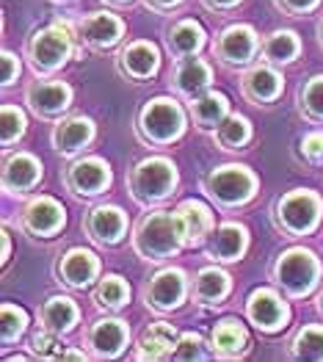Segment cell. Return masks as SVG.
Wrapping results in <instances>:
<instances>
[{
	"label": "cell",
	"instance_id": "13",
	"mask_svg": "<svg viewBox=\"0 0 323 362\" xmlns=\"http://www.w3.org/2000/svg\"><path fill=\"white\" fill-rule=\"evenodd\" d=\"M175 218H177V227H180V238H182L185 246H199L216 230L213 211L207 208L202 199H185V202H180L175 211Z\"/></svg>",
	"mask_w": 323,
	"mask_h": 362
},
{
	"label": "cell",
	"instance_id": "48",
	"mask_svg": "<svg viewBox=\"0 0 323 362\" xmlns=\"http://www.w3.org/2000/svg\"><path fill=\"white\" fill-rule=\"evenodd\" d=\"M321 42H323V23H321Z\"/></svg>",
	"mask_w": 323,
	"mask_h": 362
},
{
	"label": "cell",
	"instance_id": "31",
	"mask_svg": "<svg viewBox=\"0 0 323 362\" xmlns=\"http://www.w3.org/2000/svg\"><path fill=\"white\" fill-rule=\"evenodd\" d=\"M265 59L271 64H290L301 53V39L295 30H274L263 45Z\"/></svg>",
	"mask_w": 323,
	"mask_h": 362
},
{
	"label": "cell",
	"instance_id": "24",
	"mask_svg": "<svg viewBox=\"0 0 323 362\" xmlns=\"http://www.w3.org/2000/svg\"><path fill=\"white\" fill-rule=\"evenodd\" d=\"M213 81V69L205 59H196V56H188V59H180L175 72V89L185 97H199L205 94L207 86Z\"/></svg>",
	"mask_w": 323,
	"mask_h": 362
},
{
	"label": "cell",
	"instance_id": "36",
	"mask_svg": "<svg viewBox=\"0 0 323 362\" xmlns=\"http://www.w3.org/2000/svg\"><path fill=\"white\" fill-rule=\"evenodd\" d=\"M0 117H3V139L0 141H3V147H11L25 136L28 119H25L23 108H17V105H3Z\"/></svg>",
	"mask_w": 323,
	"mask_h": 362
},
{
	"label": "cell",
	"instance_id": "25",
	"mask_svg": "<svg viewBox=\"0 0 323 362\" xmlns=\"http://www.w3.org/2000/svg\"><path fill=\"white\" fill-rule=\"evenodd\" d=\"M210 349L218 357H240L249 349V329L237 318H224V321H218L213 327Z\"/></svg>",
	"mask_w": 323,
	"mask_h": 362
},
{
	"label": "cell",
	"instance_id": "6",
	"mask_svg": "<svg viewBox=\"0 0 323 362\" xmlns=\"http://www.w3.org/2000/svg\"><path fill=\"white\" fill-rule=\"evenodd\" d=\"M321 213L323 199L310 188H295L276 202V221L290 238L315 233L321 224Z\"/></svg>",
	"mask_w": 323,
	"mask_h": 362
},
{
	"label": "cell",
	"instance_id": "46",
	"mask_svg": "<svg viewBox=\"0 0 323 362\" xmlns=\"http://www.w3.org/2000/svg\"><path fill=\"white\" fill-rule=\"evenodd\" d=\"M105 3H111V6H127L130 0H105Z\"/></svg>",
	"mask_w": 323,
	"mask_h": 362
},
{
	"label": "cell",
	"instance_id": "10",
	"mask_svg": "<svg viewBox=\"0 0 323 362\" xmlns=\"http://www.w3.org/2000/svg\"><path fill=\"white\" fill-rule=\"evenodd\" d=\"M23 224L28 227V233L39 238H56L61 230L66 227V211L59 199L53 197H33L25 211H23Z\"/></svg>",
	"mask_w": 323,
	"mask_h": 362
},
{
	"label": "cell",
	"instance_id": "20",
	"mask_svg": "<svg viewBox=\"0 0 323 362\" xmlns=\"http://www.w3.org/2000/svg\"><path fill=\"white\" fill-rule=\"evenodd\" d=\"M88 235L102 246H117L127 233V216L117 205H100L88 213Z\"/></svg>",
	"mask_w": 323,
	"mask_h": 362
},
{
	"label": "cell",
	"instance_id": "7",
	"mask_svg": "<svg viewBox=\"0 0 323 362\" xmlns=\"http://www.w3.org/2000/svg\"><path fill=\"white\" fill-rule=\"evenodd\" d=\"M72 50H75V36L66 28H61L59 23H53L50 28L36 30L28 42V56L36 72L61 69L72 59Z\"/></svg>",
	"mask_w": 323,
	"mask_h": 362
},
{
	"label": "cell",
	"instance_id": "33",
	"mask_svg": "<svg viewBox=\"0 0 323 362\" xmlns=\"http://www.w3.org/2000/svg\"><path fill=\"white\" fill-rule=\"evenodd\" d=\"M216 139H218V144L224 150H240L243 144L252 141V124H249L246 117H240V114H230L227 119L218 124Z\"/></svg>",
	"mask_w": 323,
	"mask_h": 362
},
{
	"label": "cell",
	"instance_id": "35",
	"mask_svg": "<svg viewBox=\"0 0 323 362\" xmlns=\"http://www.w3.org/2000/svg\"><path fill=\"white\" fill-rule=\"evenodd\" d=\"M293 357L323 360V327H304L293 340Z\"/></svg>",
	"mask_w": 323,
	"mask_h": 362
},
{
	"label": "cell",
	"instance_id": "18",
	"mask_svg": "<svg viewBox=\"0 0 323 362\" xmlns=\"http://www.w3.org/2000/svg\"><path fill=\"white\" fill-rule=\"evenodd\" d=\"M119 66L127 78L133 81H147V78H155L158 69H160V50L158 45L152 42H130L122 56H119Z\"/></svg>",
	"mask_w": 323,
	"mask_h": 362
},
{
	"label": "cell",
	"instance_id": "3",
	"mask_svg": "<svg viewBox=\"0 0 323 362\" xmlns=\"http://www.w3.org/2000/svg\"><path fill=\"white\" fill-rule=\"evenodd\" d=\"M175 188H177V166L175 160H169V158L152 155V158L139 160L133 166V172H130L133 199L141 202V205L163 202Z\"/></svg>",
	"mask_w": 323,
	"mask_h": 362
},
{
	"label": "cell",
	"instance_id": "22",
	"mask_svg": "<svg viewBox=\"0 0 323 362\" xmlns=\"http://www.w3.org/2000/svg\"><path fill=\"white\" fill-rule=\"evenodd\" d=\"M177 340H180V334H177L172 324H163V321L149 324L147 329L141 332V337H139L136 357L139 360H166V357L175 354Z\"/></svg>",
	"mask_w": 323,
	"mask_h": 362
},
{
	"label": "cell",
	"instance_id": "32",
	"mask_svg": "<svg viewBox=\"0 0 323 362\" xmlns=\"http://www.w3.org/2000/svg\"><path fill=\"white\" fill-rule=\"evenodd\" d=\"M94 302L105 310H122L124 304L130 302V285L124 282V276L119 274H105L94 291Z\"/></svg>",
	"mask_w": 323,
	"mask_h": 362
},
{
	"label": "cell",
	"instance_id": "2",
	"mask_svg": "<svg viewBox=\"0 0 323 362\" xmlns=\"http://www.w3.org/2000/svg\"><path fill=\"white\" fill-rule=\"evenodd\" d=\"M274 282L290 299H304L321 282V260L310 249H301V246L288 249L274 263Z\"/></svg>",
	"mask_w": 323,
	"mask_h": 362
},
{
	"label": "cell",
	"instance_id": "19",
	"mask_svg": "<svg viewBox=\"0 0 323 362\" xmlns=\"http://www.w3.org/2000/svg\"><path fill=\"white\" fill-rule=\"evenodd\" d=\"M97 274H100V260H97V255L88 252V249H81V246L69 249L59 263L61 282L69 285V288H88V285L97 279Z\"/></svg>",
	"mask_w": 323,
	"mask_h": 362
},
{
	"label": "cell",
	"instance_id": "43",
	"mask_svg": "<svg viewBox=\"0 0 323 362\" xmlns=\"http://www.w3.org/2000/svg\"><path fill=\"white\" fill-rule=\"evenodd\" d=\"M149 8H155V11H172V8H177L182 0H144Z\"/></svg>",
	"mask_w": 323,
	"mask_h": 362
},
{
	"label": "cell",
	"instance_id": "1",
	"mask_svg": "<svg viewBox=\"0 0 323 362\" xmlns=\"http://www.w3.org/2000/svg\"><path fill=\"white\" fill-rule=\"evenodd\" d=\"M133 246L136 252L144 257V260H169L175 257L177 252L185 246L180 238V227H177L175 213L169 211H155L147 213L139 227H136V235H133Z\"/></svg>",
	"mask_w": 323,
	"mask_h": 362
},
{
	"label": "cell",
	"instance_id": "44",
	"mask_svg": "<svg viewBox=\"0 0 323 362\" xmlns=\"http://www.w3.org/2000/svg\"><path fill=\"white\" fill-rule=\"evenodd\" d=\"M8 257H11V233H8V227H3V266L8 263Z\"/></svg>",
	"mask_w": 323,
	"mask_h": 362
},
{
	"label": "cell",
	"instance_id": "47",
	"mask_svg": "<svg viewBox=\"0 0 323 362\" xmlns=\"http://www.w3.org/2000/svg\"><path fill=\"white\" fill-rule=\"evenodd\" d=\"M318 313L323 315V291H321V296H318Z\"/></svg>",
	"mask_w": 323,
	"mask_h": 362
},
{
	"label": "cell",
	"instance_id": "21",
	"mask_svg": "<svg viewBox=\"0 0 323 362\" xmlns=\"http://www.w3.org/2000/svg\"><path fill=\"white\" fill-rule=\"evenodd\" d=\"M81 36L91 47L108 50V47H114L119 39L124 36V23L119 20L117 14L94 11V14H88L86 20L81 23Z\"/></svg>",
	"mask_w": 323,
	"mask_h": 362
},
{
	"label": "cell",
	"instance_id": "27",
	"mask_svg": "<svg viewBox=\"0 0 323 362\" xmlns=\"http://www.w3.org/2000/svg\"><path fill=\"white\" fill-rule=\"evenodd\" d=\"M243 91H246V97L249 100H254V103H274V100H279V94L285 91V78L274 69V66H254L246 78H243Z\"/></svg>",
	"mask_w": 323,
	"mask_h": 362
},
{
	"label": "cell",
	"instance_id": "9",
	"mask_svg": "<svg viewBox=\"0 0 323 362\" xmlns=\"http://www.w3.org/2000/svg\"><path fill=\"white\" fill-rule=\"evenodd\" d=\"M185 293H188V279L182 269H163L149 279L147 291H144V299L152 310L158 313H172L180 304L185 302Z\"/></svg>",
	"mask_w": 323,
	"mask_h": 362
},
{
	"label": "cell",
	"instance_id": "34",
	"mask_svg": "<svg viewBox=\"0 0 323 362\" xmlns=\"http://www.w3.org/2000/svg\"><path fill=\"white\" fill-rule=\"evenodd\" d=\"M28 313L23 310V307H17V304L6 302L3 304V334H0V340H3V346H11V343H17L25 329H28Z\"/></svg>",
	"mask_w": 323,
	"mask_h": 362
},
{
	"label": "cell",
	"instance_id": "17",
	"mask_svg": "<svg viewBox=\"0 0 323 362\" xmlns=\"http://www.w3.org/2000/svg\"><path fill=\"white\" fill-rule=\"evenodd\" d=\"M33 114L39 117H59L72 105V89L61 81H39L25 94Z\"/></svg>",
	"mask_w": 323,
	"mask_h": 362
},
{
	"label": "cell",
	"instance_id": "39",
	"mask_svg": "<svg viewBox=\"0 0 323 362\" xmlns=\"http://www.w3.org/2000/svg\"><path fill=\"white\" fill-rule=\"evenodd\" d=\"M175 360H205L207 349H205V337L199 332H182L175 346Z\"/></svg>",
	"mask_w": 323,
	"mask_h": 362
},
{
	"label": "cell",
	"instance_id": "30",
	"mask_svg": "<svg viewBox=\"0 0 323 362\" xmlns=\"http://www.w3.org/2000/svg\"><path fill=\"white\" fill-rule=\"evenodd\" d=\"M205 45H207V33L196 20H180L175 28L169 30V50L175 53L177 59L196 56Z\"/></svg>",
	"mask_w": 323,
	"mask_h": 362
},
{
	"label": "cell",
	"instance_id": "12",
	"mask_svg": "<svg viewBox=\"0 0 323 362\" xmlns=\"http://www.w3.org/2000/svg\"><path fill=\"white\" fill-rule=\"evenodd\" d=\"M257 50H260V39H257V30L252 25H230V28H224L221 36H218V45H216L218 59L224 64H230V66H246L257 56Z\"/></svg>",
	"mask_w": 323,
	"mask_h": 362
},
{
	"label": "cell",
	"instance_id": "8",
	"mask_svg": "<svg viewBox=\"0 0 323 362\" xmlns=\"http://www.w3.org/2000/svg\"><path fill=\"white\" fill-rule=\"evenodd\" d=\"M246 315L265 334L282 332L290 324V307L274 288H254L246 299Z\"/></svg>",
	"mask_w": 323,
	"mask_h": 362
},
{
	"label": "cell",
	"instance_id": "45",
	"mask_svg": "<svg viewBox=\"0 0 323 362\" xmlns=\"http://www.w3.org/2000/svg\"><path fill=\"white\" fill-rule=\"evenodd\" d=\"M237 3H243V0H205L207 8H235Z\"/></svg>",
	"mask_w": 323,
	"mask_h": 362
},
{
	"label": "cell",
	"instance_id": "26",
	"mask_svg": "<svg viewBox=\"0 0 323 362\" xmlns=\"http://www.w3.org/2000/svg\"><path fill=\"white\" fill-rule=\"evenodd\" d=\"M230 291H233V276L216 266L202 269L194 279V302L205 304V307L221 304L230 296Z\"/></svg>",
	"mask_w": 323,
	"mask_h": 362
},
{
	"label": "cell",
	"instance_id": "41",
	"mask_svg": "<svg viewBox=\"0 0 323 362\" xmlns=\"http://www.w3.org/2000/svg\"><path fill=\"white\" fill-rule=\"evenodd\" d=\"M20 69H23V66H20V59H17L14 53L3 50V72H0L3 81H0V83H3V86H11V83L20 78Z\"/></svg>",
	"mask_w": 323,
	"mask_h": 362
},
{
	"label": "cell",
	"instance_id": "11",
	"mask_svg": "<svg viewBox=\"0 0 323 362\" xmlns=\"http://www.w3.org/2000/svg\"><path fill=\"white\" fill-rule=\"evenodd\" d=\"M66 182L81 197H97V194L111 188L114 172H111L108 160H102V158H83V160H75L69 166Z\"/></svg>",
	"mask_w": 323,
	"mask_h": 362
},
{
	"label": "cell",
	"instance_id": "23",
	"mask_svg": "<svg viewBox=\"0 0 323 362\" xmlns=\"http://www.w3.org/2000/svg\"><path fill=\"white\" fill-rule=\"evenodd\" d=\"M94 122L88 119V117H69V119H64L56 124V130H53V144H56V150L64 152V155H75V152H81L83 147L91 144V139H94Z\"/></svg>",
	"mask_w": 323,
	"mask_h": 362
},
{
	"label": "cell",
	"instance_id": "28",
	"mask_svg": "<svg viewBox=\"0 0 323 362\" xmlns=\"http://www.w3.org/2000/svg\"><path fill=\"white\" fill-rule=\"evenodd\" d=\"M191 117L199 127H218L230 117V97L224 91H205L191 100Z\"/></svg>",
	"mask_w": 323,
	"mask_h": 362
},
{
	"label": "cell",
	"instance_id": "5",
	"mask_svg": "<svg viewBox=\"0 0 323 362\" xmlns=\"http://www.w3.org/2000/svg\"><path fill=\"white\" fill-rule=\"evenodd\" d=\"M139 130L149 144L169 147L185 133V114L172 97H155L139 114Z\"/></svg>",
	"mask_w": 323,
	"mask_h": 362
},
{
	"label": "cell",
	"instance_id": "4",
	"mask_svg": "<svg viewBox=\"0 0 323 362\" xmlns=\"http://www.w3.org/2000/svg\"><path fill=\"white\" fill-rule=\"evenodd\" d=\"M205 188L207 194L216 199V205H221V208H243L257 194V175L249 166L227 163V166H218V169H213L207 175Z\"/></svg>",
	"mask_w": 323,
	"mask_h": 362
},
{
	"label": "cell",
	"instance_id": "29",
	"mask_svg": "<svg viewBox=\"0 0 323 362\" xmlns=\"http://www.w3.org/2000/svg\"><path fill=\"white\" fill-rule=\"evenodd\" d=\"M78 318H81V310L69 296H50L42 307V327L59 334L72 332Z\"/></svg>",
	"mask_w": 323,
	"mask_h": 362
},
{
	"label": "cell",
	"instance_id": "14",
	"mask_svg": "<svg viewBox=\"0 0 323 362\" xmlns=\"http://www.w3.org/2000/svg\"><path fill=\"white\" fill-rule=\"evenodd\" d=\"M130 340V327L119 318H102L88 329V349L100 360H114L127 349Z\"/></svg>",
	"mask_w": 323,
	"mask_h": 362
},
{
	"label": "cell",
	"instance_id": "42",
	"mask_svg": "<svg viewBox=\"0 0 323 362\" xmlns=\"http://www.w3.org/2000/svg\"><path fill=\"white\" fill-rule=\"evenodd\" d=\"M318 3L321 0H279V6L290 14H310V11L318 8Z\"/></svg>",
	"mask_w": 323,
	"mask_h": 362
},
{
	"label": "cell",
	"instance_id": "16",
	"mask_svg": "<svg viewBox=\"0 0 323 362\" xmlns=\"http://www.w3.org/2000/svg\"><path fill=\"white\" fill-rule=\"evenodd\" d=\"M42 180V163L30 152L8 155L3 163V188L8 194H28Z\"/></svg>",
	"mask_w": 323,
	"mask_h": 362
},
{
	"label": "cell",
	"instance_id": "38",
	"mask_svg": "<svg viewBox=\"0 0 323 362\" xmlns=\"http://www.w3.org/2000/svg\"><path fill=\"white\" fill-rule=\"evenodd\" d=\"M30 349H33V354L42 357V360H61V351H64V346H61V340H59V332L45 329V327L30 337Z\"/></svg>",
	"mask_w": 323,
	"mask_h": 362
},
{
	"label": "cell",
	"instance_id": "37",
	"mask_svg": "<svg viewBox=\"0 0 323 362\" xmlns=\"http://www.w3.org/2000/svg\"><path fill=\"white\" fill-rule=\"evenodd\" d=\"M301 108L307 111L310 119L323 122V75L310 78L307 86L301 89Z\"/></svg>",
	"mask_w": 323,
	"mask_h": 362
},
{
	"label": "cell",
	"instance_id": "15",
	"mask_svg": "<svg viewBox=\"0 0 323 362\" xmlns=\"http://www.w3.org/2000/svg\"><path fill=\"white\" fill-rule=\"evenodd\" d=\"M249 249V230L237 221H227L210 233L207 241V257L218 263H235Z\"/></svg>",
	"mask_w": 323,
	"mask_h": 362
},
{
	"label": "cell",
	"instance_id": "40",
	"mask_svg": "<svg viewBox=\"0 0 323 362\" xmlns=\"http://www.w3.org/2000/svg\"><path fill=\"white\" fill-rule=\"evenodd\" d=\"M301 152H304V158L310 163H323V130H315V133L304 136Z\"/></svg>",
	"mask_w": 323,
	"mask_h": 362
}]
</instances>
